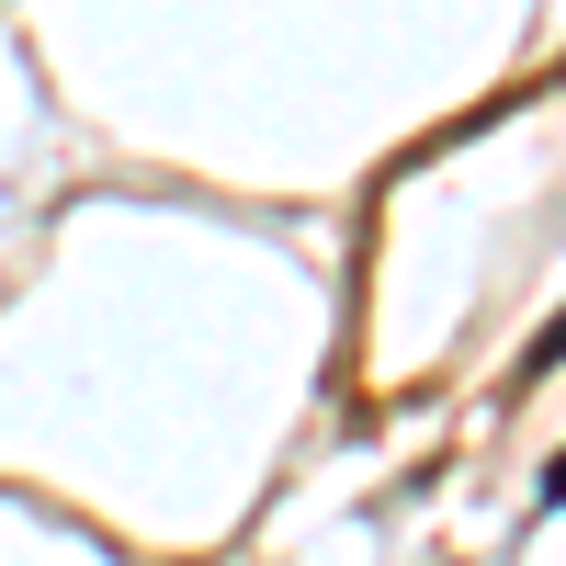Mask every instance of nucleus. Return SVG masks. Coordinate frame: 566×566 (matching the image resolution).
Wrapping results in <instances>:
<instances>
[{
  "label": "nucleus",
  "mask_w": 566,
  "mask_h": 566,
  "mask_svg": "<svg viewBox=\"0 0 566 566\" xmlns=\"http://www.w3.org/2000/svg\"><path fill=\"white\" fill-rule=\"evenodd\" d=\"M533 363H566V317H555V328H544V352H533Z\"/></svg>",
  "instance_id": "nucleus-1"
}]
</instances>
